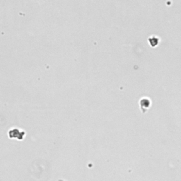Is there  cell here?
Listing matches in <instances>:
<instances>
[{
  "label": "cell",
  "mask_w": 181,
  "mask_h": 181,
  "mask_svg": "<svg viewBox=\"0 0 181 181\" xmlns=\"http://www.w3.org/2000/svg\"><path fill=\"white\" fill-rule=\"evenodd\" d=\"M139 105H140L141 109L144 112L151 106L150 99L149 98H146V97H144V98H141V100L139 101Z\"/></svg>",
  "instance_id": "cell-1"
},
{
  "label": "cell",
  "mask_w": 181,
  "mask_h": 181,
  "mask_svg": "<svg viewBox=\"0 0 181 181\" xmlns=\"http://www.w3.org/2000/svg\"><path fill=\"white\" fill-rule=\"evenodd\" d=\"M148 41H149V42L150 43L151 46L155 47V46H156V45L159 42V38L156 37L155 36H151L148 38Z\"/></svg>",
  "instance_id": "cell-2"
}]
</instances>
